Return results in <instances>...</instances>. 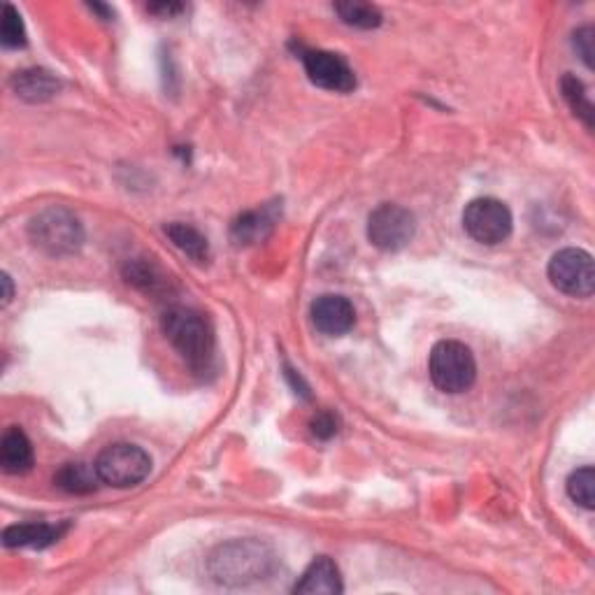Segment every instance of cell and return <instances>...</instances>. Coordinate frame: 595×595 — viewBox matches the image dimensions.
Here are the masks:
<instances>
[{
	"label": "cell",
	"instance_id": "obj_24",
	"mask_svg": "<svg viewBox=\"0 0 595 595\" xmlns=\"http://www.w3.org/2000/svg\"><path fill=\"white\" fill-rule=\"evenodd\" d=\"M312 433L319 437V440H331V437L338 433V421H335V417L331 412H319L314 414L312 419Z\"/></svg>",
	"mask_w": 595,
	"mask_h": 595
},
{
	"label": "cell",
	"instance_id": "obj_21",
	"mask_svg": "<svg viewBox=\"0 0 595 595\" xmlns=\"http://www.w3.org/2000/svg\"><path fill=\"white\" fill-rule=\"evenodd\" d=\"M568 496L575 500L577 505H582L584 510H593L595 507V470L591 465L579 468L568 479Z\"/></svg>",
	"mask_w": 595,
	"mask_h": 595
},
{
	"label": "cell",
	"instance_id": "obj_23",
	"mask_svg": "<svg viewBox=\"0 0 595 595\" xmlns=\"http://www.w3.org/2000/svg\"><path fill=\"white\" fill-rule=\"evenodd\" d=\"M572 45H575L577 54L582 56V61L586 63V68H593V56H595V31L591 26H582L577 28L575 35H572Z\"/></svg>",
	"mask_w": 595,
	"mask_h": 595
},
{
	"label": "cell",
	"instance_id": "obj_1",
	"mask_svg": "<svg viewBox=\"0 0 595 595\" xmlns=\"http://www.w3.org/2000/svg\"><path fill=\"white\" fill-rule=\"evenodd\" d=\"M163 333L193 372H207L214 361V331L203 314L189 307H170L161 319Z\"/></svg>",
	"mask_w": 595,
	"mask_h": 595
},
{
	"label": "cell",
	"instance_id": "obj_20",
	"mask_svg": "<svg viewBox=\"0 0 595 595\" xmlns=\"http://www.w3.org/2000/svg\"><path fill=\"white\" fill-rule=\"evenodd\" d=\"M333 10L338 12V17L344 21L347 26L354 28H377L382 24V12L377 10L372 3H358V0H349V3H335Z\"/></svg>",
	"mask_w": 595,
	"mask_h": 595
},
{
	"label": "cell",
	"instance_id": "obj_7",
	"mask_svg": "<svg viewBox=\"0 0 595 595\" xmlns=\"http://www.w3.org/2000/svg\"><path fill=\"white\" fill-rule=\"evenodd\" d=\"M512 212L498 198H477L465 207L463 228L479 245H500L512 235Z\"/></svg>",
	"mask_w": 595,
	"mask_h": 595
},
{
	"label": "cell",
	"instance_id": "obj_2",
	"mask_svg": "<svg viewBox=\"0 0 595 595\" xmlns=\"http://www.w3.org/2000/svg\"><path fill=\"white\" fill-rule=\"evenodd\" d=\"M275 551L258 540H233L210 556V572L219 584L247 586L275 570Z\"/></svg>",
	"mask_w": 595,
	"mask_h": 595
},
{
	"label": "cell",
	"instance_id": "obj_19",
	"mask_svg": "<svg viewBox=\"0 0 595 595\" xmlns=\"http://www.w3.org/2000/svg\"><path fill=\"white\" fill-rule=\"evenodd\" d=\"M561 93L565 98V103L570 105V110L575 112V117H579L586 124V128H593V121H595V110H593V103L589 98V93H586V86L584 82L579 80L577 75H563L561 80Z\"/></svg>",
	"mask_w": 595,
	"mask_h": 595
},
{
	"label": "cell",
	"instance_id": "obj_6",
	"mask_svg": "<svg viewBox=\"0 0 595 595\" xmlns=\"http://www.w3.org/2000/svg\"><path fill=\"white\" fill-rule=\"evenodd\" d=\"M549 282L570 298H591L595 291L593 256L584 249L568 247L551 256Z\"/></svg>",
	"mask_w": 595,
	"mask_h": 595
},
{
	"label": "cell",
	"instance_id": "obj_17",
	"mask_svg": "<svg viewBox=\"0 0 595 595\" xmlns=\"http://www.w3.org/2000/svg\"><path fill=\"white\" fill-rule=\"evenodd\" d=\"M166 235L179 252L193 258V261L203 263L210 258V242H207V238L198 228L182 224V221H175V224L166 226Z\"/></svg>",
	"mask_w": 595,
	"mask_h": 595
},
{
	"label": "cell",
	"instance_id": "obj_16",
	"mask_svg": "<svg viewBox=\"0 0 595 595\" xmlns=\"http://www.w3.org/2000/svg\"><path fill=\"white\" fill-rule=\"evenodd\" d=\"M54 484L66 493H73V496H86V493L96 491L98 484L103 482H100L96 465L66 463L59 472H56Z\"/></svg>",
	"mask_w": 595,
	"mask_h": 595
},
{
	"label": "cell",
	"instance_id": "obj_26",
	"mask_svg": "<svg viewBox=\"0 0 595 595\" xmlns=\"http://www.w3.org/2000/svg\"><path fill=\"white\" fill-rule=\"evenodd\" d=\"M0 282H3V305H10V300H12V296H14L12 277L7 275V272H3V279H0Z\"/></svg>",
	"mask_w": 595,
	"mask_h": 595
},
{
	"label": "cell",
	"instance_id": "obj_11",
	"mask_svg": "<svg viewBox=\"0 0 595 595\" xmlns=\"http://www.w3.org/2000/svg\"><path fill=\"white\" fill-rule=\"evenodd\" d=\"M344 591L340 568L328 556H319L303 572L300 582L293 586V593L300 595H338Z\"/></svg>",
	"mask_w": 595,
	"mask_h": 595
},
{
	"label": "cell",
	"instance_id": "obj_13",
	"mask_svg": "<svg viewBox=\"0 0 595 595\" xmlns=\"http://www.w3.org/2000/svg\"><path fill=\"white\" fill-rule=\"evenodd\" d=\"M0 465L7 475H24L33 465V444L19 426L5 430L0 440Z\"/></svg>",
	"mask_w": 595,
	"mask_h": 595
},
{
	"label": "cell",
	"instance_id": "obj_8",
	"mask_svg": "<svg viewBox=\"0 0 595 595\" xmlns=\"http://www.w3.org/2000/svg\"><path fill=\"white\" fill-rule=\"evenodd\" d=\"M417 219L405 207L384 203L368 217V240L382 252H400L414 240Z\"/></svg>",
	"mask_w": 595,
	"mask_h": 595
},
{
	"label": "cell",
	"instance_id": "obj_12",
	"mask_svg": "<svg viewBox=\"0 0 595 595\" xmlns=\"http://www.w3.org/2000/svg\"><path fill=\"white\" fill-rule=\"evenodd\" d=\"M68 530V523L52 526V523H17V526L5 528L3 544L7 549L14 547H33L45 549L49 544L59 542V537Z\"/></svg>",
	"mask_w": 595,
	"mask_h": 595
},
{
	"label": "cell",
	"instance_id": "obj_18",
	"mask_svg": "<svg viewBox=\"0 0 595 595\" xmlns=\"http://www.w3.org/2000/svg\"><path fill=\"white\" fill-rule=\"evenodd\" d=\"M124 277L128 284L138 286V289L147 293H159L166 289V275H163L159 265L145 261V258H133V261H126L124 265Z\"/></svg>",
	"mask_w": 595,
	"mask_h": 595
},
{
	"label": "cell",
	"instance_id": "obj_15",
	"mask_svg": "<svg viewBox=\"0 0 595 595\" xmlns=\"http://www.w3.org/2000/svg\"><path fill=\"white\" fill-rule=\"evenodd\" d=\"M14 91L19 93L24 100H31V103H40V100L52 98L56 91H59V80L47 70H21V73L14 75Z\"/></svg>",
	"mask_w": 595,
	"mask_h": 595
},
{
	"label": "cell",
	"instance_id": "obj_10",
	"mask_svg": "<svg viewBox=\"0 0 595 595\" xmlns=\"http://www.w3.org/2000/svg\"><path fill=\"white\" fill-rule=\"evenodd\" d=\"M312 324L319 333L328 335V338H340V335L349 333L356 324V310L351 305L349 298L338 296V293H324L314 300L310 307Z\"/></svg>",
	"mask_w": 595,
	"mask_h": 595
},
{
	"label": "cell",
	"instance_id": "obj_5",
	"mask_svg": "<svg viewBox=\"0 0 595 595\" xmlns=\"http://www.w3.org/2000/svg\"><path fill=\"white\" fill-rule=\"evenodd\" d=\"M96 470L100 482L112 489H131L145 482L152 472V458L138 444H110L96 458Z\"/></svg>",
	"mask_w": 595,
	"mask_h": 595
},
{
	"label": "cell",
	"instance_id": "obj_22",
	"mask_svg": "<svg viewBox=\"0 0 595 595\" xmlns=\"http://www.w3.org/2000/svg\"><path fill=\"white\" fill-rule=\"evenodd\" d=\"M0 40L7 49H19L26 45V26L21 14L12 3L3 5V21H0Z\"/></svg>",
	"mask_w": 595,
	"mask_h": 595
},
{
	"label": "cell",
	"instance_id": "obj_4",
	"mask_svg": "<svg viewBox=\"0 0 595 595\" xmlns=\"http://www.w3.org/2000/svg\"><path fill=\"white\" fill-rule=\"evenodd\" d=\"M428 375L442 393H465L477 379V361L470 347L456 340L437 342L428 358Z\"/></svg>",
	"mask_w": 595,
	"mask_h": 595
},
{
	"label": "cell",
	"instance_id": "obj_25",
	"mask_svg": "<svg viewBox=\"0 0 595 595\" xmlns=\"http://www.w3.org/2000/svg\"><path fill=\"white\" fill-rule=\"evenodd\" d=\"M184 7L177 5V3H161V5H149V12L154 14H163V17H170V14H177L182 12Z\"/></svg>",
	"mask_w": 595,
	"mask_h": 595
},
{
	"label": "cell",
	"instance_id": "obj_14",
	"mask_svg": "<svg viewBox=\"0 0 595 595\" xmlns=\"http://www.w3.org/2000/svg\"><path fill=\"white\" fill-rule=\"evenodd\" d=\"M277 212L275 207H263L256 212H245L233 224V240L238 245H254L268 238V233L275 228Z\"/></svg>",
	"mask_w": 595,
	"mask_h": 595
},
{
	"label": "cell",
	"instance_id": "obj_9",
	"mask_svg": "<svg viewBox=\"0 0 595 595\" xmlns=\"http://www.w3.org/2000/svg\"><path fill=\"white\" fill-rule=\"evenodd\" d=\"M300 59H303L310 82L319 89L335 93H349L356 89L354 70L340 54L324 52V49H305Z\"/></svg>",
	"mask_w": 595,
	"mask_h": 595
},
{
	"label": "cell",
	"instance_id": "obj_3",
	"mask_svg": "<svg viewBox=\"0 0 595 595\" xmlns=\"http://www.w3.org/2000/svg\"><path fill=\"white\" fill-rule=\"evenodd\" d=\"M31 242L49 256H73L84 245V228L68 207H47L28 224Z\"/></svg>",
	"mask_w": 595,
	"mask_h": 595
}]
</instances>
